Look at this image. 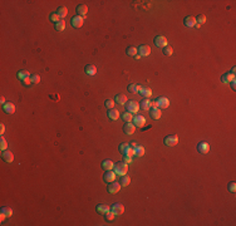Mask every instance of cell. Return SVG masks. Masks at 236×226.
Here are the masks:
<instances>
[{"instance_id":"cell-1","label":"cell","mask_w":236,"mask_h":226,"mask_svg":"<svg viewBox=\"0 0 236 226\" xmlns=\"http://www.w3.org/2000/svg\"><path fill=\"white\" fill-rule=\"evenodd\" d=\"M113 170H114V172H116V175L123 176V175H126V173L128 172V165L124 164L123 161L122 162H118V164H114Z\"/></svg>"},{"instance_id":"cell-2","label":"cell","mask_w":236,"mask_h":226,"mask_svg":"<svg viewBox=\"0 0 236 226\" xmlns=\"http://www.w3.org/2000/svg\"><path fill=\"white\" fill-rule=\"evenodd\" d=\"M118 150L121 153H122V156H131V157L134 156V150L128 143H121Z\"/></svg>"},{"instance_id":"cell-3","label":"cell","mask_w":236,"mask_h":226,"mask_svg":"<svg viewBox=\"0 0 236 226\" xmlns=\"http://www.w3.org/2000/svg\"><path fill=\"white\" fill-rule=\"evenodd\" d=\"M127 112L129 113H137L138 109H139V102L137 101H127V103L124 104Z\"/></svg>"},{"instance_id":"cell-4","label":"cell","mask_w":236,"mask_h":226,"mask_svg":"<svg viewBox=\"0 0 236 226\" xmlns=\"http://www.w3.org/2000/svg\"><path fill=\"white\" fill-rule=\"evenodd\" d=\"M163 143L168 147H174L178 143V136L177 134H168L166 136L165 140H163Z\"/></svg>"},{"instance_id":"cell-5","label":"cell","mask_w":236,"mask_h":226,"mask_svg":"<svg viewBox=\"0 0 236 226\" xmlns=\"http://www.w3.org/2000/svg\"><path fill=\"white\" fill-rule=\"evenodd\" d=\"M121 183L119 182H116V181H113V182H109L108 183V186H107V190H108V192L109 193H118L119 192V190H121Z\"/></svg>"},{"instance_id":"cell-6","label":"cell","mask_w":236,"mask_h":226,"mask_svg":"<svg viewBox=\"0 0 236 226\" xmlns=\"http://www.w3.org/2000/svg\"><path fill=\"white\" fill-rule=\"evenodd\" d=\"M70 23H72V25H73V28H81L82 25H83V23H84V18L83 17H79V15H74L72 19H70Z\"/></svg>"},{"instance_id":"cell-7","label":"cell","mask_w":236,"mask_h":226,"mask_svg":"<svg viewBox=\"0 0 236 226\" xmlns=\"http://www.w3.org/2000/svg\"><path fill=\"white\" fill-rule=\"evenodd\" d=\"M155 44L158 47V48H165L166 45H168V41H167V38L163 35H158L155 38Z\"/></svg>"},{"instance_id":"cell-8","label":"cell","mask_w":236,"mask_h":226,"mask_svg":"<svg viewBox=\"0 0 236 226\" xmlns=\"http://www.w3.org/2000/svg\"><path fill=\"white\" fill-rule=\"evenodd\" d=\"M132 121H133V124L136 126V127H139V128H142L145 126V123H146V118L143 117V116H141V114L134 116Z\"/></svg>"},{"instance_id":"cell-9","label":"cell","mask_w":236,"mask_h":226,"mask_svg":"<svg viewBox=\"0 0 236 226\" xmlns=\"http://www.w3.org/2000/svg\"><path fill=\"white\" fill-rule=\"evenodd\" d=\"M156 101H157V107H158L160 109L168 108V106H170V101L166 97H160V98H157Z\"/></svg>"},{"instance_id":"cell-10","label":"cell","mask_w":236,"mask_h":226,"mask_svg":"<svg viewBox=\"0 0 236 226\" xmlns=\"http://www.w3.org/2000/svg\"><path fill=\"white\" fill-rule=\"evenodd\" d=\"M111 211H112L114 215H122V214L124 212V206H123L122 203H119V202L113 203L112 207H111Z\"/></svg>"},{"instance_id":"cell-11","label":"cell","mask_w":236,"mask_h":226,"mask_svg":"<svg viewBox=\"0 0 236 226\" xmlns=\"http://www.w3.org/2000/svg\"><path fill=\"white\" fill-rule=\"evenodd\" d=\"M116 172L114 171H112V170H109V171H106V173L103 175V180L106 181L107 183H109V182H113L114 180H116Z\"/></svg>"},{"instance_id":"cell-12","label":"cell","mask_w":236,"mask_h":226,"mask_svg":"<svg viewBox=\"0 0 236 226\" xmlns=\"http://www.w3.org/2000/svg\"><path fill=\"white\" fill-rule=\"evenodd\" d=\"M150 116L152 119H160L161 116H162V112L158 107H151L150 108Z\"/></svg>"},{"instance_id":"cell-13","label":"cell","mask_w":236,"mask_h":226,"mask_svg":"<svg viewBox=\"0 0 236 226\" xmlns=\"http://www.w3.org/2000/svg\"><path fill=\"white\" fill-rule=\"evenodd\" d=\"M134 131H136V126H134L133 123L126 122V123L123 124V132H124L126 134H133Z\"/></svg>"},{"instance_id":"cell-14","label":"cell","mask_w":236,"mask_h":226,"mask_svg":"<svg viewBox=\"0 0 236 226\" xmlns=\"http://www.w3.org/2000/svg\"><path fill=\"white\" fill-rule=\"evenodd\" d=\"M197 150H198L200 153L206 155V153H208V151H210V145L207 143V142H200V143L197 145Z\"/></svg>"},{"instance_id":"cell-15","label":"cell","mask_w":236,"mask_h":226,"mask_svg":"<svg viewBox=\"0 0 236 226\" xmlns=\"http://www.w3.org/2000/svg\"><path fill=\"white\" fill-rule=\"evenodd\" d=\"M138 53H139L141 57H147V55H150V54H151V47L147 45V44L141 45L139 48H138Z\"/></svg>"},{"instance_id":"cell-16","label":"cell","mask_w":236,"mask_h":226,"mask_svg":"<svg viewBox=\"0 0 236 226\" xmlns=\"http://www.w3.org/2000/svg\"><path fill=\"white\" fill-rule=\"evenodd\" d=\"M76 12H77V15H79V17L84 18L86 15H87V13H88V7H87L86 4H81V5H78V7H77Z\"/></svg>"},{"instance_id":"cell-17","label":"cell","mask_w":236,"mask_h":226,"mask_svg":"<svg viewBox=\"0 0 236 226\" xmlns=\"http://www.w3.org/2000/svg\"><path fill=\"white\" fill-rule=\"evenodd\" d=\"M96 211L99 214V215H106L108 211H111V207L108 206V205H106V203H101V205H98V206L96 207Z\"/></svg>"},{"instance_id":"cell-18","label":"cell","mask_w":236,"mask_h":226,"mask_svg":"<svg viewBox=\"0 0 236 226\" xmlns=\"http://www.w3.org/2000/svg\"><path fill=\"white\" fill-rule=\"evenodd\" d=\"M143 98H150L152 96V89L150 87H146V86H141V89H139V93Z\"/></svg>"},{"instance_id":"cell-19","label":"cell","mask_w":236,"mask_h":226,"mask_svg":"<svg viewBox=\"0 0 236 226\" xmlns=\"http://www.w3.org/2000/svg\"><path fill=\"white\" fill-rule=\"evenodd\" d=\"M1 157H3V160H4L5 162H8V164H10V162L14 161V155H13L9 150L3 151V152H1Z\"/></svg>"},{"instance_id":"cell-20","label":"cell","mask_w":236,"mask_h":226,"mask_svg":"<svg viewBox=\"0 0 236 226\" xmlns=\"http://www.w3.org/2000/svg\"><path fill=\"white\" fill-rule=\"evenodd\" d=\"M3 109H4V112L5 113H8V114H13L14 112H15V106H14V103H12V102H7L3 106Z\"/></svg>"},{"instance_id":"cell-21","label":"cell","mask_w":236,"mask_h":226,"mask_svg":"<svg viewBox=\"0 0 236 226\" xmlns=\"http://www.w3.org/2000/svg\"><path fill=\"white\" fill-rule=\"evenodd\" d=\"M151 107H152L151 106V101H150L148 98H143L142 101L139 102V108L143 109V111H150Z\"/></svg>"},{"instance_id":"cell-22","label":"cell","mask_w":236,"mask_h":226,"mask_svg":"<svg viewBox=\"0 0 236 226\" xmlns=\"http://www.w3.org/2000/svg\"><path fill=\"white\" fill-rule=\"evenodd\" d=\"M183 24H185L186 27H188V28L195 27V25L197 24L196 18H195V17H186V18H185V20H183Z\"/></svg>"},{"instance_id":"cell-23","label":"cell","mask_w":236,"mask_h":226,"mask_svg":"<svg viewBox=\"0 0 236 226\" xmlns=\"http://www.w3.org/2000/svg\"><path fill=\"white\" fill-rule=\"evenodd\" d=\"M108 117L111 118L112 121H117L118 118H119V112H118V109H114V108H111V109H108Z\"/></svg>"},{"instance_id":"cell-24","label":"cell","mask_w":236,"mask_h":226,"mask_svg":"<svg viewBox=\"0 0 236 226\" xmlns=\"http://www.w3.org/2000/svg\"><path fill=\"white\" fill-rule=\"evenodd\" d=\"M84 72H86V74H88V76H94L97 73V68H96V65H93V64H88L84 68Z\"/></svg>"},{"instance_id":"cell-25","label":"cell","mask_w":236,"mask_h":226,"mask_svg":"<svg viewBox=\"0 0 236 226\" xmlns=\"http://www.w3.org/2000/svg\"><path fill=\"white\" fill-rule=\"evenodd\" d=\"M221 81H222V83H226L227 84V83L235 81V76L231 74V73H225V74L221 77Z\"/></svg>"},{"instance_id":"cell-26","label":"cell","mask_w":236,"mask_h":226,"mask_svg":"<svg viewBox=\"0 0 236 226\" xmlns=\"http://www.w3.org/2000/svg\"><path fill=\"white\" fill-rule=\"evenodd\" d=\"M113 166H114V164L111 161V160H104L103 162H102V169L104 170V171H109V170H112L113 169Z\"/></svg>"},{"instance_id":"cell-27","label":"cell","mask_w":236,"mask_h":226,"mask_svg":"<svg viewBox=\"0 0 236 226\" xmlns=\"http://www.w3.org/2000/svg\"><path fill=\"white\" fill-rule=\"evenodd\" d=\"M119 183H121V186H122V187L128 186L129 183H131V177H129L128 175H123V176H121Z\"/></svg>"},{"instance_id":"cell-28","label":"cell","mask_w":236,"mask_h":226,"mask_svg":"<svg viewBox=\"0 0 236 226\" xmlns=\"http://www.w3.org/2000/svg\"><path fill=\"white\" fill-rule=\"evenodd\" d=\"M114 102L118 104H126L127 103V97H126L124 94H117V96L114 97Z\"/></svg>"},{"instance_id":"cell-29","label":"cell","mask_w":236,"mask_h":226,"mask_svg":"<svg viewBox=\"0 0 236 226\" xmlns=\"http://www.w3.org/2000/svg\"><path fill=\"white\" fill-rule=\"evenodd\" d=\"M57 14H58V17L60 18V19H63V18H65L67 17V14H68V9L65 8V7H59L58 9H57V12H55Z\"/></svg>"},{"instance_id":"cell-30","label":"cell","mask_w":236,"mask_h":226,"mask_svg":"<svg viewBox=\"0 0 236 226\" xmlns=\"http://www.w3.org/2000/svg\"><path fill=\"white\" fill-rule=\"evenodd\" d=\"M134 156L136 157H142L143 155H145V147H142V146H137V147H134Z\"/></svg>"},{"instance_id":"cell-31","label":"cell","mask_w":236,"mask_h":226,"mask_svg":"<svg viewBox=\"0 0 236 226\" xmlns=\"http://www.w3.org/2000/svg\"><path fill=\"white\" fill-rule=\"evenodd\" d=\"M139 89H141V86H138V84H129L128 86V92L129 93H133V94H138L139 93Z\"/></svg>"},{"instance_id":"cell-32","label":"cell","mask_w":236,"mask_h":226,"mask_svg":"<svg viewBox=\"0 0 236 226\" xmlns=\"http://www.w3.org/2000/svg\"><path fill=\"white\" fill-rule=\"evenodd\" d=\"M54 27H55V30H58V31H63V30L65 29V22H64V20H63V19H60L58 23H55V25H54Z\"/></svg>"},{"instance_id":"cell-33","label":"cell","mask_w":236,"mask_h":226,"mask_svg":"<svg viewBox=\"0 0 236 226\" xmlns=\"http://www.w3.org/2000/svg\"><path fill=\"white\" fill-rule=\"evenodd\" d=\"M30 77V73L28 70H19L18 72V78L20 81H24L25 78H29Z\"/></svg>"},{"instance_id":"cell-34","label":"cell","mask_w":236,"mask_h":226,"mask_svg":"<svg viewBox=\"0 0 236 226\" xmlns=\"http://www.w3.org/2000/svg\"><path fill=\"white\" fill-rule=\"evenodd\" d=\"M1 215H4L5 217H10L13 215V210L10 207H8V206H5V207L1 209Z\"/></svg>"},{"instance_id":"cell-35","label":"cell","mask_w":236,"mask_h":226,"mask_svg":"<svg viewBox=\"0 0 236 226\" xmlns=\"http://www.w3.org/2000/svg\"><path fill=\"white\" fill-rule=\"evenodd\" d=\"M137 53H138V50H137V48H136V47H128V48H127V54H128V55L134 57Z\"/></svg>"},{"instance_id":"cell-36","label":"cell","mask_w":236,"mask_h":226,"mask_svg":"<svg viewBox=\"0 0 236 226\" xmlns=\"http://www.w3.org/2000/svg\"><path fill=\"white\" fill-rule=\"evenodd\" d=\"M163 54L165 55H168V57L174 54V49H172L171 45H166L165 47V48H163Z\"/></svg>"},{"instance_id":"cell-37","label":"cell","mask_w":236,"mask_h":226,"mask_svg":"<svg viewBox=\"0 0 236 226\" xmlns=\"http://www.w3.org/2000/svg\"><path fill=\"white\" fill-rule=\"evenodd\" d=\"M196 22H197V24H200V25H202L203 23H206V15L205 14H200L196 18Z\"/></svg>"},{"instance_id":"cell-38","label":"cell","mask_w":236,"mask_h":226,"mask_svg":"<svg viewBox=\"0 0 236 226\" xmlns=\"http://www.w3.org/2000/svg\"><path fill=\"white\" fill-rule=\"evenodd\" d=\"M122 118H123V121H124V122H131V121L133 119V116H132V113L126 112V113H123Z\"/></svg>"},{"instance_id":"cell-39","label":"cell","mask_w":236,"mask_h":226,"mask_svg":"<svg viewBox=\"0 0 236 226\" xmlns=\"http://www.w3.org/2000/svg\"><path fill=\"white\" fill-rule=\"evenodd\" d=\"M30 81L33 84H38V83L40 82V76L39 74H31L30 76Z\"/></svg>"},{"instance_id":"cell-40","label":"cell","mask_w":236,"mask_h":226,"mask_svg":"<svg viewBox=\"0 0 236 226\" xmlns=\"http://www.w3.org/2000/svg\"><path fill=\"white\" fill-rule=\"evenodd\" d=\"M49 19H50L53 23H58L59 20H60V18L58 17V14H57V13H52L50 17H49Z\"/></svg>"},{"instance_id":"cell-41","label":"cell","mask_w":236,"mask_h":226,"mask_svg":"<svg viewBox=\"0 0 236 226\" xmlns=\"http://www.w3.org/2000/svg\"><path fill=\"white\" fill-rule=\"evenodd\" d=\"M104 104H106V107H107L108 109H111V108H113V107H114V104H116V102H114L113 99H107L106 103H104Z\"/></svg>"},{"instance_id":"cell-42","label":"cell","mask_w":236,"mask_h":226,"mask_svg":"<svg viewBox=\"0 0 236 226\" xmlns=\"http://www.w3.org/2000/svg\"><path fill=\"white\" fill-rule=\"evenodd\" d=\"M114 216H116V215H114L112 211H108L106 215H104V217H106L107 221H112V220L114 219Z\"/></svg>"},{"instance_id":"cell-43","label":"cell","mask_w":236,"mask_h":226,"mask_svg":"<svg viewBox=\"0 0 236 226\" xmlns=\"http://www.w3.org/2000/svg\"><path fill=\"white\" fill-rule=\"evenodd\" d=\"M0 142H1V151H7L8 143H7V140H5L3 136H1V138H0Z\"/></svg>"},{"instance_id":"cell-44","label":"cell","mask_w":236,"mask_h":226,"mask_svg":"<svg viewBox=\"0 0 236 226\" xmlns=\"http://www.w3.org/2000/svg\"><path fill=\"white\" fill-rule=\"evenodd\" d=\"M227 188H229V191L230 192H235L236 191V182H230L229 185H227Z\"/></svg>"},{"instance_id":"cell-45","label":"cell","mask_w":236,"mask_h":226,"mask_svg":"<svg viewBox=\"0 0 236 226\" xmlns=\"http://www.w3.org/2000/svg\"><path fill=\"white\" fill-rule=\"evenodd\" d=\"M132 157L131 156H123V162L124 164H127V165H129V164H132Z\"/></svg>"},{"instance_id":"cell-46","label":"cell","mask_w":236,"mask_h":226,"mask_svg":"<svg viewBox=\"0 0 236 226\" xmlns=\"http://www.w3.org/2000/svg\"><path fill=\"white\" fill-rule=\"evenodd\" d=\"M22 82H23L24 86H30V84H33V83H31V81H30V77H29V78H25V79L22 81Z\"/></svg>"},{"instance_id":"cell-47","label":"cell","mask_w":236,"mask_h":226,"mask_svg":"<svg viewBox=\"0 0 236 226\" xmlns=\"http://www.w3.org/2000/svg\"><path fill=\"white\" fill-rule=\"evenodd\" d=\"M131 147H132V148H134V147H137L138 146V143H137V142H136V141H132V142H129V143H128Z\"/></svg>"},{"instance_id":"cell-48","label":"cell","mask_w":236,"mask_h":226,"mask_svg":"<svg viewBox=\"0 0 236 226\" xmlns=\"http://www.w3.org/2000/svg\"><path fill=\"white\" fill-rule=\"evenodd\" d=\"M4 131H5V126L1 123V124H0V134H1V136H3V133H4Z\"/></svg>"},{"instance_id":"cell-49","label":"cell","mask_w":236,"mask_h":226,"mask_svg":"<svg viewBox=\"0 0 236 226\" xmlns=\"http://www.w3.org/2000/svg\"><path fill=\"white\" fill-rule=\"evenodd\" d=\"M235 81H232V82H230V86H231V88L234 89V91H235V89H236V84H235Z\"/></svg>"},{"instance_id":"cell-50","label":"cell","mask_w":236,"mask_h":226,"mask_svg":"<svg viewBox=\"0 0 236 226\" xmlns=\"http://www.w3.org/2000/svg\"><path fill=\"white\" fill-rule=\"evenodd\" d=\"M0 102H1V104H3V106H4L5 103H7V102H5V98H4V97H1V98H0Z\"/></svg>"},{"instance_id":"cell-51","label":"cell","mask_w":236,"mask_h":226,"mask_svg":"<svg viewBox=\"0 0 236 226\" xmlns=\"http://www.w3.org/2000/svg\"><path fill=\"white\" fill-rule=\"evenodd\" d=\"M148 128H151V126H143V127H142V131H146V129H148Z\"/></svg>"},{"instance_id":"cell-52","label":"cell","mask_w":236,"mask_h":226,"mask_svg":"<svg viewBox=\"0 0 236 226\" xmlns=\"http://www.w3.org/2000/svg\"><path fill=\"white\" fill-rule=\"evenodd\" d=\"M235 72H236V67H234L232 69H231V72H230V73H231V74H234V76H235Z\"/></svg>"},{"instance_id":"cell-53","label":"cell","mask_w":236,"mask_h":226,"mask_svg":"<svg viewBox=\"0 0 236 226\" xmlns=\"http://www.w3.org/2000/svg\"><path fill=\"white\" fill-rule=\"evenodd\" d=\"M134 58H136V59H141V55H139V54H136Z\"/></svg>"}]
</instances>
